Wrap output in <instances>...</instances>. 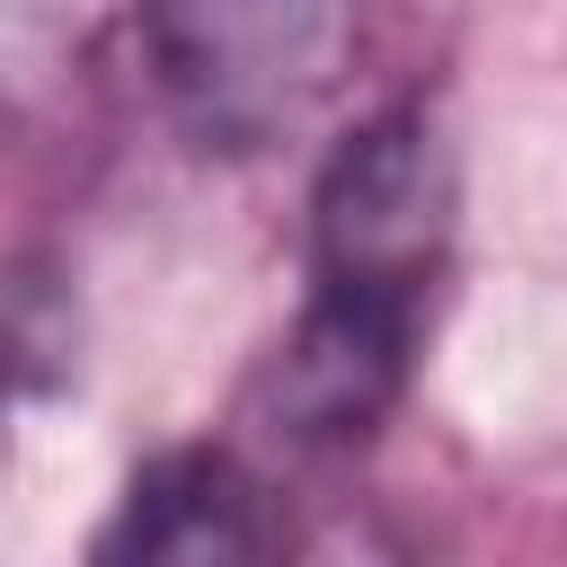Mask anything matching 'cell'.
<instances>
[{"label":"cell","mask_w":567,"mask_h":567,"mask_svg":"<svg viewBox=\"0 0 567 567\" xmlns=\"http://www.w3.org/2000/svg\"><path fill=\"white\" fill-rule=\"evenodd\" d=\"M452 142L425 97L354 124L310 195V292L266 372V434L354 452L399 408L452 257Z\"/></svg>","instance_id":"6da1fadb"},{"label":"cell","mask_w":567,"mask_h":567,"mask_svg":"<svg viewBox=\"0 0 567 567\" xmlns=\"http://www.w3.org/2000/svg\"><path fill=\"white\" fill-rule=\"evenodd\" d=\"M159 97L204 151L292 142L354 71L363 0H133Z\"/></svg>","instance_id":"7a4b0ae2"},{"label":"cell","mask_w":567,"mask_h":567,"mask_svg":"<svg viewBox=\"0 0 567 567\" xmlns=\"http://www.w3.org/2000/svg\"><path fill=\"white\" fill-rule=\"evenodd\" d=\"M275 540L284 523L266 514V478L221 443H186V452H159L124 487L115 523L97 532V558H195L204 567V558H257Z\"/></svg>","instance_id":"3957f363"},{"label":"cell","mask_w":567,"mask_h":567,"mask_svg":"<svg viewBox=\"0 0 567 567\" xmlns=\"http://www.w3.org/2000/svg\"><path fill=\"white\" fill-rule=\"evenodd\" d=\"M124 18L133 0H0V115L80 80Z\"/></svg>","instance_id":"277c9868"},{"label":"cell","mask_w":567,"mask_h":567,"mask_svg":"<svg viewBox=\"0 0 567 567\" xmlns=\"http://www.w3.org/2000/svg\"><path fill=\"white\" fill-rule=\"evenodd\" d=\"M44 363H53V328L35 319V292L9 284V292H0V408H9Z\"/></svg>","instance_id":"5b68a950"}]
</instances>
